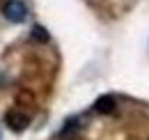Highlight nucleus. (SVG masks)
<instances>
[{
	"mask_svg": "<svg viewBox=\"0 0 149 140\" xmlns=\"http://www.w3.org/2000/svg\"><path fill=\"white\" fill-rule=\"evenodd\" d=\"M2 16L7 18V21H12V23L25 21V16H28L25 2H23V0H7V2L2 5Z\"/></svg>",
	"mask_w": 149,
	"mask_h": 140,
	"instance_id": "obj_1",
	"label": "nucleus"
},
{
	"mask_svg": "<svg viewBox=\"0 0 149 140\" xmlns=\"http://www.w3.org/2000/svg\"><path fill=\"white\" fill-rule=\"evenodd\" d=\"M5 124H7L12 131H23V129H28V124H30V115L23 113V110H9V113L5 115Z\"/></svg>",
	"mask_w": 149,
	"mask_h": 140,
	"instance_id": "obj_2",
	"label": "nucleus"
},
{
	"mask_svg": "<svg viewBox=\"0 0 149 140\" xmlns=\"http://www.w3.org/2000/svg\"><path fill=\"white\" fill-rule=\"evenodd\" d=\"M115 108H117V104H115V97H112V94L99 97L96 104H94V110L101 113V115H110V113H115Z\"/></svg>",
	"mask_w": 149,
	"mask_h": 140,
	"instance_id": "obj_3",
	"label": "nucleus"
},
{
	"mask_svg": "<svg viewBox=\"0 0 149 140\" xmlns=\"http://www.w3.org/2000/svg\"><path fill=\"white\" fill-rule=\"evenodd\" d=\"M76 133H80V117H69L67 122L62 124L60 138H62V140H69V138H74Z\"/></svg>",
	"mask_w": 149,
	"mask_h": 140,
	"instance_id": "obj_4",
	"label": "nucleus"
},
{
	"mask_svg": "<svg viewBox=\"0 0 149 140\" xmlns=\"http://www.w3.org/2000/svg\"><path fill=\"white\" fill-rule=\"evenodd\" d=\"M30 39H32V41H37V44H46V41L51 39V35H48V30H46V28L35 25V28L30 30Z\"/></svg>",
	"mask_w": 149,
	"mask_h": 140,
	"instance_id": "obj_5",
	"label": "nucleus"
}]
</instances>
